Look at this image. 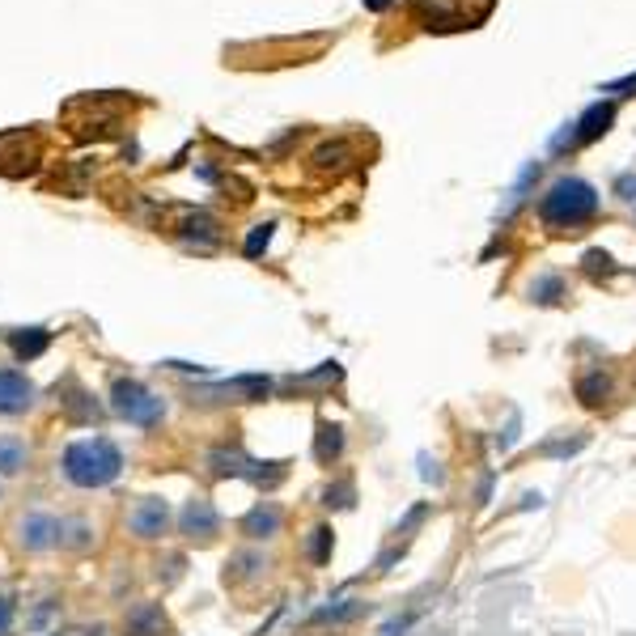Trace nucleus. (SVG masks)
<instances>
[{
    "instance_id": "nucleus-7",
    "label": "nucleus",
    "mask_w": 636,
    "mask_h": 636,
    "mask_svg": "<svg viewBox=\"0 0 636 636\" xmlns=\"http://www.w3.org/2000/svg\"><path fill=\"white\" fill-rule=\"evenodd\" d=\"M183 526L191 530V535L212 539V535H217V514H212V505H208V501H191V505H187V514H183Z\"/></svg>"
},
{
    "instance_id": "nucleus-9",
    "label": "nucleus",
    "mask_w": 636,
    "mask_h": 636,
    "mask_svg": "<svg viewBox=\"0 0 636 636\" xmlns=\"http://www.w3.org/2000/svg\"><path fill=\"white\" fill-rule=\"evenodd\" d=\"M26 467V446L17 437H0V471L13 475V471H22Z\"/></svg>"
},
{
    "instance_id": "nucleus-5",
    "label": "nucleus",
    "mask_w": 636,
    "mask_h": 636,
    "mask_svg": "<svg viewBox=\"0 0 636 636\" xmlns=\"http://www.w3.org/2000/svg\"><path fill=\"white\" fill-rule=\"evenodd\" d=\"M34 399V386L13 374V369H0V412H26Z\"/></svg>"
},
{
    "instance_id": "nucleus-14",
    "label": "nucleus",
    "mask_w": 636,
    "mask_h": 636,
    "mask_svg": "<svg viewBox=\"0 0 636 636\" xmlns=\"http://www.w3.org/2000/svg\"><path fill=\"white\" fill-rule=\"evenodd\" d=\"M9 620H13V607H9V598H0V632L9 628Z\"/></svg>"
},
{
    "instance_id": "nucleus-6",
    "label": "nucleus",
    "mask_w": 636,
    "mask_h": 636,
    "mask_svg": "<svg viewBox=\"0 0 636 636\" xmlns=\"http://www.w3.org/2000/svg\"><path fill=\"white\" fill-rule=\"evenodd\" d=\"M132 530H136V535H145V539H153V535H162V530H166V501H145V505H136L132 509Z\"/></svg>"
},
{
    "instance_id": "nucleus-1",
    "label": "nucleus",
    "mask_w": 636,
    "mask_h": 636,
    "mask_svg": "<svg viewBox=\"0 0 636 636\" xmlns=\"http://www.w3.org/2000/svg\"><path fill=\"white\" fill-rule=\"evenodd\" d=\"M594 212H598V191L586 179H556L539 200V217L552 229H577Z\"/></svg>"
},
{
    "instance_id": "nucleus-8",
    "label": "nucleus",
    "mask_w": 636,
    "mask_h": 636,
    "mask_svg": "<svg viewBox=\"0 0 636 636\" xmlns=\"http://www.w3.org/2000/svg\"><path fill=\"white\" fill-rule=\"evenodd\" d=\"M26 547H47L51 539L60 535V522L56 518H47V514H34V518H26Z\"/></svg>"
},
{
    "instance_id": "nucleus-10",
    "label": "nucleus",
    "mask_w": 636,
    "mask_h": 636,
    "mask_svg": "<svg viewBox=\"0 0 636 636\" xmlns=\"http://www.w3.org/2000/svg\"><path fill=\"white\" fill-rule=\"evenodd\" d=\"M13 348L17 357H39L47 348V331H30V335H13Z\"/></svg>"
},
{
    "instance_id": "nucleus-12",
    "label": "nucleus",
    "mask_w": 636,
    "mask_h": 636,
    "mask_svg": "<svg viewBox=\"0 0 636 636\" xmlns=\"http://www.w3.org/2000/svg\"><path fill=\"white\" fill-rule=\"evenodd\" d=\"M268 238H272V225H259L251 238H246V255H259L263 246H268Z\"/></svg>"
},
{
    "instance_id": "nucleus-11",
    "label": "nucleus",
    "mask_w": 636,
    "mask_h": 636,
    "mask_svg": "<svg viewBox=\"0 0 636 636\" xmlns=\"http://www.w3.org/2000/svg\"><path fill=\"white\" fill-rule=\"evenodd\" d=\"M276 526H280V514H276V509H268V514H263V509H259V514H251V530H255V535H259V530H263V535H272Z\"/></svg>"
},
{
    "instance_id": "nucleus-15",
    "label": "nucleus",
    "mask_w": 636,
    "mask_h": 636,
    "mask_svg": "<svg viewBox=\"0 0 636 636\" xmlns=\"http://www.w3.org/2000/svg\"><path fill=\"white\" fill-rule=\"evenodd\" d=\"M607 90H611V94H615V90H636V77H624V81H611V85H607Z\"/></svg>"
},
{
    "instance_id": "nucleus-2",
    "label": "nucleus",
    "mask_w": 636,
    "mask_h": 636,
    "mask_svg": "<svg viewBox=\"0 0 636 636\" xmlns=\"http://www.w3.org/2000/svg\"><path fill=\"white\" fill-rule=\"evenodd\" d=\"M123 467L119 450L111 446L106 437H90V441H77V446H68L64 454V471L68 480L81 484V488H98V484H111Z\"/></svg>"
},
{
    "instance_id": "nucleus-13",
    "label": "nucleus",
    "mask_w": 636,
    "mask_h": 636,
    "mask_svg": "<svg viewBox=\"0 0 636 636\" xmlns=\"http://www.w3.org/2000/svg\"><path fill=\"white\" fill-rule=\"evenodd\" d=\"M615 187H620V196H624V200H636V179H632V174H624V179L615 183Z\"/></svg>"
},
{
    "instance_id": "nucleus-16",
    "label": "nucleus",
    "mask_w": 636,
    "mask_h": 636,
    "mask_svg": "<svg viewBox=\"0 0 636 636\" xmlns=\"http://www.w3.org/2000/svg\"><path fill=\"white\" fill-rule=\"evenodd\" d=\"M365 5H369V9H386V5H391V0H365Z\"/></svg>"
},
{
    "instance_id": "nucleus-4",
    "label": "nucleus",
    "mask_w": 636,
    "mask_h": 636,
    "mask_svg": "<svg viewBox=\"0 0 636 636\" xmlns=\"http://www.w3.org/2000/svg\"><path fill=\"white\" fill-rule=\"evenodd\" d=\"M615 123V102H594L581 111V119H573V145L577 140H598Z\"/></svg>"
},
{
    "instance_id": "nucleus-3",
    "label": "nucleus",
    "mask_w": 636,
    "mask_h": 636,
    "mask_svg": "<svg viewBox=\"0 0 636 636\" xmlns=\"http://www.w3.org/2000/svg\"><path fill=\"white\" fill-rule=\"evenodd\" d=\"M115 412H119L123 420H132V424H153L166 408H162V399L145 391V386L119 382V386H115Z\"/></svg>"
}]
</instances>
